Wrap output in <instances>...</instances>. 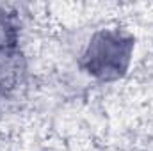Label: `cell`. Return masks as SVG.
<instances>
[{
	"mask_svg": "<svg viewBox=\"0 0 153 151\" xmlns=\"http://www.w3.org/2000/svg\"><path fill=\"white\" fill-rule=\"evenodd\" d=\"M22 43V20L9 4H0V48Z\"/></svg>",
	"mask_w": 153,
	"mask_h": 151,
	"instance_id": "3957f363",
	"label": "cell"
},
{
	"mask_svg": "<svg viewBox=\"0 0 153 151\" xmlns=\"http://www.w3.org/2000/svg\"><path fill=\"white\" fill-rule=\"evenodd\" d=\"M135 48V36L125 27L111 25L96 29L80 50L76 68L96 84H116L128 75Z\"/></svg>",
	"mask_w": 153,
	"mask_h": 151,
	"instance_id": "6da1fadb",
	"label": "cell"
},
{
	"mask_svg": "<svg viewBox=\"0 0 153 151\" xmlns=\"http://www.w3.org/2000/svg\"><path fill=\"white\" fill-rule=\"evenodd\" d=\"M29 75V59L20 44L0 48V101L11 100L25 85Z\"/></svg>",
	"mask_w": 153,
	"mask_h": 151,
	"instance_id": "7a4b0ae2",
	"label": "cell"
}]
</instances>
